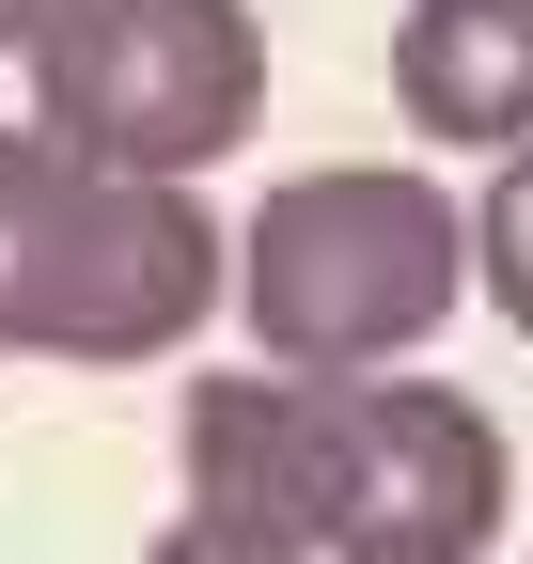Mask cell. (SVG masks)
<instances>
[{
  "instance_id": "6da1fadb",
  "label": "cell",
  "mask_w": 533,
  "mask_h": 564,
  "mask_svg": "<svg viewBox=\"0 0 533 564\" xmlns=\"http://www.w3.org/2000/svg\"><path fill=\"white\" fill-rule=\"evenodd\" d=\"M188 502L298 533L314 564H487L518 470L455 377H188Z\"/></svg>"
},
{
  "instance_id": "7a4b0ae2",
  "label": "cell",
  "mask_w": 533,
  "mask_h": 564,
  "mask_svg": "<svg viewBox=\"0 0 533 564\" xmlns=\"http://www.w3.org/2000/svg\"><path fill=\"white\" fill-rule=\"evenodd\" d=\"M220 299H236V236L205 220V188L0 126V345L17 361H173Z\"/></svg>"
},
{
  "instance_id": "3957f363",
  "label": "cell",
  "mask_w": 533,
  "mask_h": 564,
  "mask_svg": "<svg viewBox=\"0 0 533 564\" xmlns=\"http://www.w3.org/2000/svg\"><path fill=\"white\" fill-rule=\"evenodd\" d=\"M455 299H471V204L439 173L329 158L236 220V314H251V361L283 377H392Z\"/></svg>"
},
{
  "instance_id": "277c9868",
  "label": "cell",
  "mask_w": 533,
  "mask_h": 564,
  "mask_svg": "<svg viewBox=\"0 0 533 564\" xmlns=\"http://www.w3.org/2000/svg\"><path fill=\"white\" fill-rule=\"evenodd\" d=\"M32 126L79 141V158H110V173L205 188L266 126V32H251V0H79V17L32 47Z\"/></svg>"
},
{
  "instance_id": "5b68a950",
  "label": "cell",
  "mask_w": 533,
  "mask_h": 564,
  "mask_svg": "<svg viewBox=\"0 0 533 564\" xmlns=\"http://www.w3.org/2000/svg\"><path fill=\"white\" fill-rule=\"evenodd\" d=\"M392 110L455 158H533V0H409L392 17Z\"/></svg>"
},
{
  "instance_id": "8992f818",
  "label": "cell",
  "mask_w": 533,
  "mask_h": 564,
  "mask_svg": "<svg viewBox=\"0 0 533 564\" xmlns=\"http://www.w3.org/2000/svg\"><path fill=\"white\" fill-rule=\"evenodd\" d=\"M471 282H487V314L533 345V158H502L487 204H471Z\"/></svg>"
},
{
  "instance_id": "52a82bcc",
  "label": "cell",
  "mask_w": 533,
  "mask_h": 564,
  "mask_svg": "<svg viewBox=\"0 0 533 564\" xmlns=\"http://www.w3.org/2000/svg\"><path fill=\"white\" fill-rule=\"evenodd\" d=\"M142 564H314V549H298V533H266V518H220V502H188V518H173Z\"/></svg>"
},
{
  "instance_id": "ba28073f",
  "label": "cell",
  "mask_w": 533,
  "mask_h": 564,
  "mask_svg": "<svg viewBox=\"0 0 533 564\" xmlns=\"http://www.w3.org/2000/svg\"><path fill=\"white\" fill-rule=\"evenodd\" d=\"M63 17H79V0H0V63H32V47H47Z\"/></svg>"
}]
</instances>
